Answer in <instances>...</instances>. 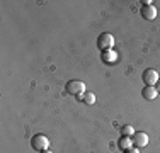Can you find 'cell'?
I'll list each match as a JSON object with an SVG mask.
<instances>
[{"label": "cell", "instance_id": "obj_1", "mask_svg": "<svg viewBox=\"0 0 160 153\" xmlns=\"http://www.w3.org/2000/svg\"><path fill=\"white\" fill-rule=\"evenodd\" d=\"M65 90H67V94L73 95V97H77L80 101L82 95L85 94V83H83L82 80H70V82L65 85Z\"/></svg>", "mask_w": 160, "mask_h": 153}, {"label": "cell", "instance_id": "obj_2", "mask_svg": "<svg viewBox=\"0 0 160 153\" xmlns=\"http://www.w3.org/2000/svg\"><path fill=\"white\" fill-rule=\"evenodd\" d=\"M31 146H32V150H36V151L49 150V140H48V136H44V135H34L31 138Z\"/></svg>", "mask_w": 160, "mask_h": 153}, {"label": "cell", "instance_id": "obj_3", "mask_svg": "<svg viewBox=\"0 0 160 153\" xmlns=\"http://www.w3.org/2000/svg\"><path fill=\"white\" fill-rule=\"evenodd\" d=\"M112 46H114V36H112V34H109V32L99 34V37H97V48L101 49V53L102 51H108V49H112Z\"/></svg>", "mask_w": 160, "mask_h": 153}, {"label": "cell", "instance_id": "obj_4", "mask_svg": "<svg viewBox=\"0 0 160 153\" xmlns=\"http://www.w3.org/2000/svg\"><path fill=\"white\" fill-rule=\"evenodd\" d=\"M142 78H143L145 85L155 87V85H157V82L160 80V76H158V72L157 70H153V68H147V70L142 73Z\"/></svg>", "mask_w": 160, "mask_h": 153}, {"label": "cell", "instance_id": "obj_5", "mask_svg": "<svg viewBox=\"0 0 160 153\" xmlns=\"http://www.w3.org/2000/svg\"><path fill=\"white\" fill-rule=\"evenodd\" d=\"M148 141H150V138H148V135H147V133H143V131H136L135 135H133V145H135L136 148L147 146Z\"/></svg>", "mask_w": 160, "mask_h": 153}, {"label": "cell", "instance_id": "obj_6", "mask_svg": "<svg viewBox=\"0 0 160 153\" xmlns=\"http://www.w3.org/2000/svg\"><path fill=\"white\" fill-rule=\"evenodd\" d=\"M101 60L102 63H108V65H112L118 61V53L114 49H108V51H102L101 53Z\"/></svg>", "mask_w": 160, "mask_h": 153}, {"label": "cell", "instance_id": "obj_7", "mask_svg": "<svg viewBox=\"0 0 160 153\" xmlns=\"http://www.w3.org/2000/svg\"><path fill=\"white\" fill-rule=\"evenodd\" d=\"M140 14H142V17H143V19H147V21H153V19L157 17V9H155V5L142 7Z\"/></svg>", "mask_w": 160, "mask_h": 153}, {"label": "cell", "instance_id": "obj_8", "mask_svg": "<svg viewBox=\"0 0 160 153\" xmlns=\"http://www.w3.org/2000/svg\"><path fill=\"white\" fill-rule=\"evenodd\" d=\"M142 95H143V99H147V101H155V99H157V95H158L157 87L145 85L143 90H142Z\"/></svg>", "mask_w": 160, "mask_h": 153}, {"label": "cell", "instance_id": "obj_9", "mask_svg": "<svg viewBox=\"0 0 160 153\" xmlns=\"http://www.w3.org/2000/svg\"><path fill=\"white\" fill-rule=\"evenodd\" d=\"M135 145H133V138L129 136H121L119 140H118V148L123 151H128L129 148H133Z\"/></svg>", "mask_w": 160, "mask_h": 153}, {"label": "cell", "instance_id": "obj_10", "mask_svg": "<svg viewBox=\"0 0 160 153\" xmlns=\"http://www.w3.org/2000/svg\"><path fill=\"white\" fill-rule=\"evenodd\" d=\"M82 102H85L87 106H92L94 102H96V95L92 94V92H85V94L82 95V99H80Z\"/></svg>", "mask_w": 160, "mask_h": 153}, {"label": "cell", "instance_id": "obj_11", "mask_svg": "<svg viewBox=\"0 0 160 153\" xmlns=\"http://www.w3.org/2000/svg\"><path fill=\"white\" fill-rule=\"evenodd\" d=\"M135 129H133V126H129V124H126V126H123L121 128V136H129V138H133V135H135Z\"/></svg>", "mask_w": 160, "mask_h": 153}, {"label": "cell", "instance_id": "obj_12", "mask_svg": "<svg viewBox=\"0 0 160 153\" xmlns=\"http://www.w3.org/2000/svg\"><path fill=\"white\" fill-rule=\"evenodd\" d=\"M124 153H140V151H138V148L135 146V148H129V150H128V151H124Z\"/></svg>", "mask_w": 160, "mask_h": 153}, {"label": "cell", "instance_id": "obj_13", "mask_svg": "<svg viewBox=\"0 0 160 153\" xmlns=\"http://www.w3.org/2000/svg\"><path fill=\"white\" fill-rule=\"evenodd\" d=\"M142 3H143V7H148V5H152V0H142Z\"/></svg>", "mask_w": 160, "mask_h": 153}, {"label": "cell", "instance_id": "obj_14", "mask_svg": "<svg viewBox=\"0 0 160 153\" xmlns=\"http://www.w3.org/2000/svg\"><path fill=\"white\" fill-rule=\"evenodd\" d=\"M157 92H158V94H160V80H158V82H157Z\"/></svg>", "mask_w": 160, "mask_h": 153}, {"label": "cell", "instance_id": "obj_15", "mask_svg": "<svg viewBox=\"0 0 160 153\" xmlns=\"http://www.w3.org/2000/svg\"><path fill=\"white\" fill-rule=\"evenodd\" d=\"M39 153H53L51 150H44V151H39Z\"/></svg>", "mask_w": 160, "mask_h": 153}]
</instances>
